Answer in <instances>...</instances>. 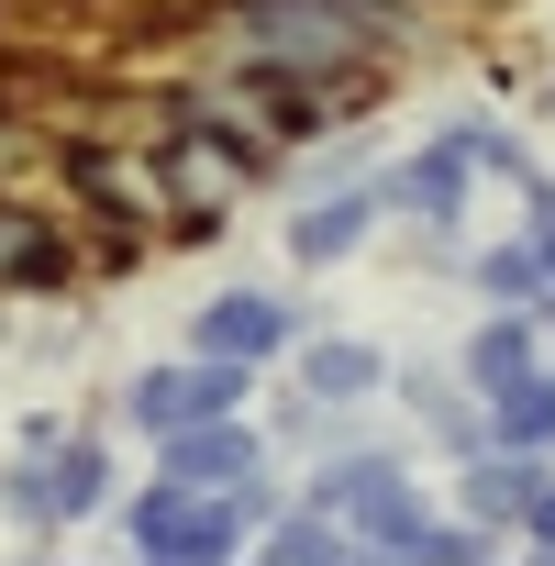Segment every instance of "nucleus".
<instances>
[{
    "label": "nucleus",
    "instance_id": "f257e3e1",
    "mask_svg": "<svg viewBox=\"0 0 555 566\" xmlns=\"http://www.w3.org/2000/svg\"><path fill=\"white\" fill-rule=\"evenodd\" d=\"M255 389H266V367H233V356H156V367H134L123 389H112V433H134V444H156V433H178V422H211V411H255Z\"/></svg>",
    "mask_w": 555,
    "mask_h": 566
},
{
    "label": "nucleus",
    "instance_id": "f03ea898",
    "mask_svg": "<svg viewBox=\"0 0 555 566\" xmlns=\"http://www.w3.org/2000/svg\"><path fill=\"white\" fill-rule=\"evenodd\" d=\"M301 323H323L312 301H290V290H266V277H222V290L189 312V356H233V367H290V345H301Z\"/></svg>",
    "mask_w": 555,
    "mask_h": 566
},
{
    "label": "nucleus",
    "instance_id": "7ed1b4c3",
    "mask_svg": "<svg viewBox=\"0 0 555 566\" xmlns=\"http://www.w3.org/2000/svg\"><path fill=\"white\" fill-rule=\"evenodd\" d=\"M378 222H389V200H378L367 178H345V189H301V211L278 222V255H290L301 277H334V266H356V255L378 244Z\"/></svg>",
    "mask_w": 555,
    "mask_h": 566
},
{
    "label": "nucleus",
    "instance_id": "20e7f679",
    "mask_svg": "<svg viewBox=\"0 0 555 566\" xmlns=\"http://www.w3.org/2000/svg\"><path fill=\"white\" fill-rule=\"evenodd\" d=\"M367 189H378L400 222H478V167H467L444 134H411L400 156H378Z\"/></svg>",
    "mask_w": 555,
    "mask_h": 566
},
{
    "label": "nucleus",
    "instance_id": "39448f33",
    "mask_svg": "<svg viewBox=\"0 0 555 566\" xmlns=\"http://www.w3.org/2000/svg\"><path fill=\"white\" fill-rule=\"evenodd\" d=\"M290 389L345 400V411H378V400H389V345L356 334V323H301V345H290Z\"/></svg>",
    "mask_w": 555,
    "mask_h": 566
},
{
    "label": "nucleus",
    "instance_id": "423d86ee",
    "mask_svg": "<svg viewBox=\"0 0 555 566\" xmlns=\"http://www.w3.org/2000/svg\"><path fill=\"white\" fill-rule=\"evenodd\" d=\"M433 500H444V489H433V478L411 467V444H400V455H389V467H378V478L345 500V533H356V555L400 566V555H411V533L433 522Z\"/></svg>",
    "mask_w": 555,
    "mask_h": 566
},
{
    "label": "nucleus",
    "instance_id": "0eeeda50",
    "mask_svg": "<svg viewBox=\"0 0 555 566\" xmlns=\"http://www.w3.org/2000/svg\"><path fill=\"white\" fill-rule=\"evenodd\" d=\"M145 467H167V478H189V489H222V478L266 467V433H255V411H211V422L156 433V444H145Z\"/></svg>",
    "mask_w": 555,
    "mask_h": 566
},
{
    "label": "nucleus",
    "instance_id": "6e6552de",
    "mask_svg": "<svg viewBox=\"0 0 555 566\" xmlns=\"http://www.w3.org/2000/svg\"><path fill=\"white\" fill-rule=\"evenodd\" d=\"M45 478H56L67 533H78V522H101V511H112V489H123V433H112L101 411H78V422L45 444Z\"/></svg>",
    "mask_w": 555,
    "mask_h": 566
},
{
    "label": "nucleus",
    "instance_id": "1a4fd4ad",
    "mask_svg": "<svg viewBox=\"0 0 555 566\" xmlns=\"http://www.w3.org/2000/svg\"><path fill=\"white\" fill-rule=\"evenodd\" d=\"M444 356H455V378H467V389H489V378H511V367H533V356H544V323H533V301H478V312H467V334H455Z\"/></svg>",
    "mask_w": 555,
    "mask_h": 566
},
{
    "label": "nucleus",
    "instance_id": "9d476101",
    "mask_svg": "<svg viewBox=\"0 0 555 566\" xmlns=\"http://www.w3.org/2000/svg\"><path fill=\"white\" fill-rule=\"evenodd\" d=\"M478 422H489V444H533V455H555V367L533 356V367L489 378V389H478Z\"/></svg>",
    "mask_w": 555,
    "mask_h": 566
},
{
    "label": "nucleus",
    "instance_id": "9b49d317",
    "mask_svg": "<svg viewBox=\"0 0 555 566\" xmlns=\"http://www.w3.org/2000/svg\"><path fill=\"white\" fill-rule=\"evenodd\" d=\"M244 555H278V566H345V555H356V533H345V511H323V500H301V489H290V500L255 522V544H244Z\"/></svg>",
    "mask_w": 555,
    "mask_h": 566
},
{
    "label": "nucleus",
    "instance_id": "f8f14e48",
    "mask_svg": "<svg viewBox=\"0 0 555 566\" xmlns=\"http://www.w3.org/2000/svg\"><path fill=\"white\" fill-rule=\"evenodd\" d=\"M455 290H467V301H544V255H533V233H522V222H500V233H467Z\"/></svg>",
    "mask_w": 555,
    "mask_h": 566
},
{
    "label": "nucleus",
    "instance_id": "ddd939ff",
    "mask_svg": "<svg viewBox=\"0 0 555 566\" xmlns=\"http://www.w3.org/2000/svg\"><path fill=\"white\" fill-rule=\"evenodd\" d=\"M0 533H23V544H56V533H67L56 478H45V444H12V455H0Z\"/></svg>",
    "mask_w": 555,
    "mask_h": 566
},
{
    "label": "nucleus",
    "instance_id": "4468645a",
    "mask_svg": "<svg viewBox=\"0 0 555 566\" xmlns=\"http://www.w3.org/2000/svg\"><path fill=\"white\" fill-rule=\"evenodd\" d=\"M433 134H444V145H455L467 167H478V189H489V178L511 189V178L533 167V134H522V123H500V112H444Z\"/></svg>",
    "mask_w": 555,
    "mask_h": 566
},
{
    "label": "nucleus",
    "instance_id": "2eb2a0df",
    "mask_svg": "<svg viewBox=\"0 0 555 566\" xmlns=\"http://www.w3.org/2000/svg\"><path fill=\"white\" fill-rule=\"evenodd\" d=\"M489 555H500V533H478L467 511H444V500H433V522L411 533V555H400V566H489Z\"/></svg>",
    "mask_w": 555,
    "mask_h": 566
},
{
    "label": "nucleus",
    "instance_id": "dca6fc26",
    "mask_svg": "<svg viewBox=\"0 0 555 566\" xmlns=\"http://www.w3.org/2000/svg\"><path fill=\"white\" fill-rule=\"evenodd\" d=\"M467 233H478V222H411V277H444V290H455Z\"/></svg>",
    "mask_w": 555,
    "mask_h": 566
},
{
    "label": "nucleus",
    "instance_id": "f3484780",
    "mask_svg": "<svg viewBox=\"0 0 555 566\" xmlns=\"http://www.w3.org/2000/svg\"><path fill=\"white\" fill-rule=\"evenodd\" d=\"M511 544H522V555H555V478H544V489L522 500V522H511Z\"/></svg>",
    "mask_w": 555,
    "mask_h": 566
},
{
    "label": "nucleus",
    "instance_id": "a211bd4d",
    "mask_svg": "<svg viewBox=\"0 0 555 566\" xmlns=\"http://www.w3.org/2000/svg\"><path fill=\"white\" fill-rule=\"evenodd\" d=\"M67 422H78V411H56V400H34V411H23V422H12V444H56V433H67Z\"/></svg>",
    "mask_w": 555,
    "mask_h": 566
},
{
    "label": "nucleus",
    "instance_id": "6ab92c4d",
    "mask_svg": "<svg viewBox=\"0 0 555 566\" xmlns=\"http://www.w3.org/2000/svg\"><path fill=\"white\" fill-rule=\"evenodd\" d=\"M522 233H533V255H544V290H555V211H544V222H522Z\"/></svg>",
    "mask_w": 555,
    "mask_h": 566
},
{
    "label": "nucleus",
    "instance_id": "aec40b11",
    "mask_svg": "<svg viewBox=\"0 0 555 566\" xmlns=\"http://www.w3.org/2000/svg\"><path fill=\"white\" fill-rule=\"evenodd\" d=\"M533 323H544V367H555V290H544V301H533Z\"/></svg>",
    "mask_w": 555,
    "mask_h": 566
},
{
    "label": "nucleus",
    "instance_id": "412c9836",
    "mask_svg": "<svg viewBox=\"0 0 555 566\" xmlns=\"http://www.w3.org/2000/svg\"><path fill=\"white\" fill-rule=\"evenodd\" d=\"M533 112H544V123H555V78H544V90H533Z\"/></svg>",
    "mask_w": 555,
    "mask_h": 566
}]
</instances>
